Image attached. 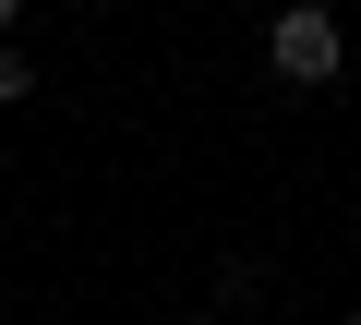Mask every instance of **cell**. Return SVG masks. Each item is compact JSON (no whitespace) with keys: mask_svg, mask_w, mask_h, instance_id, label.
<instances>
[{"mask_svg":"<svg viewBox=\"0 0 361 325\" xmlns=\"http://www.w3.org/2000/svg\"><path fill=\"white\" fill-rule=\"evenodd\" d=\"M265 61H277V85H337L349 37H337L325 0H277V13H265Z\"/></svg>","mask_w":361,"mask_h":325,"instance_id":"1","label":"cell"},{"mask_svg":"<svg viewBox=\"0 0 361 325\" xmlns=\"http://www.w3.org/2000/svg\"><path fill=\"white\" fill-rule=\"evenodd\" d=\"M0 97H37V61L25 49H0Z\"/></svg>","mask_w":361,"mask_h":325,"instance_id":"2","label":"cell"},{"mask_svg":"<svg viewBox=\"0 0 361 325\" xmlns=\"http://www.w3.org/2000/svg\"><path fill=\"white\" fill-rule=\"evenodd\" d=\"M13 25H25V0H0V49H13Z\"/></svg>","mask_w":361,"mask_h":325,"instance_id":"3","label":"cell"},{"mask_svg":"<svg viewBox=\"0 0 361 325\" xmlns=\"http://www.w3.org/2000/svg\"><path fill=\"white\" fill-rule=\"evenodd\" d=\"M169 325H217V313H169Z\"/></svg>","mask_w":361,"mask_h":325,"instance_id":"4","label":"cell"},{"mask_svg":"<svg viewBox=\"0 0 361 325\" xmlns=\"http://www.w3.org/2000/svg\"><path fill=\"white\" fill-rule=\"evenodd\" d=\"M253 13H277V0H253Z\"/></svg>","mask_w":361,"mask_h":325,"instance_id":"5","label":"cell"},{"mask_svg":"<svg viewBox=\"0 0 361 325\" xmlns=\"http://www.w3.org/2000/svg\"><path fill=\"white\" fill-rule=\"evenodd\" d=\"M337 325H361V313H337Z\"/></svg>","mask_w":361,"mask_h":325,"instance_id":"6","label":"cell"}]
</instances>
